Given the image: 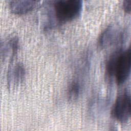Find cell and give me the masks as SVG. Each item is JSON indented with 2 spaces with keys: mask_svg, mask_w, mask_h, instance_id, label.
<instances>
[{
  "mask_svg": "<svg viewBox=\"0 0 131 131\" xmlns=\"http://www.w3.org/2000/svg\"><path fill=\"white\" fill-rule=\"evenodd\" d=\"M130 49H119L113 53L106 66L107 74L115 77L116 82L120 85L125 82L130 73Z\"/></svg>",
  "mask_w": 131,
  "mask_h": 131,
  "instance_id": "1",
  "label": "cell"
},
{
  "mask_svg": "<svg viewBox=\"0 0 131 131\" xmlns=\"http://www.w3.org/2000/svg\"><path fill=\"white\" fill-rule=\"evenodd\" d=\"M81 0H57L53 2V11L56 19L60 23L72 20L81 13Z\"/></svg>",
  "mask_w": 131,
  "mask_h": 131,
  "instance_id": "2",
  "label": "cell"
},
{
  "mask_svg": "<svg viewBox=\"0 0 131 131\" xmlns=\"http://www.w3.org/2000/svg\"><path fill=\"white\" fill-rule=\"evenodd\" d=\"M130 95L127 91L120 94L113 107V117L120 123L128 121L130 117Z\"/></svg>",
  "mask_w": 131,
  "mask_h": 131,
  "instance_id": "3",
  "label": "cell"
},
{
  "mask_svg": "<svg viewBox=\"0 0 131 131\" xmlns=\"http://www.w3.org/2000/svg\"><path fill=\"white\" fill-rule=\"evenodd\" d=\"M123 36V32L118 28L110 26L101 34L99 38V44L102 47H106L116 42L122 41Z\"/></svg>",
  "mask_w": 131,
  "mask_h": 131,
  "instance_id": "4",
  "label": "cell"
},
{
  "mask_svg": "<svg viewBox=\"0 0 131 131\" xmlns=\"http://www.w3.org/2000/svg\"><path fill=\"white\" fill-rule=\"evenodd\" d=\"M38 3V1H12L10 2L9 7L13 13L23 14L32 10Z\"/></svg>",
  "mask_w": 131,
  "mask_h": 131,
  "instance_id": "5",
  "label": "cell"
},
{
  "mask_svg": "<svg viewBox=\"0 0 131 131\" xmlns=\"http://www.w3.org/2000/svg\"><path fill=\"white\" fill-rule=\"evenodd\" d=\"M10 79L14 83H18L21 81L25 77V70L21 63L16 64L10 72Z\"/></svg>",
  "mask_w": 131,
  "mask_h": 131,
  "instance_id": "6",
  "label": "cell"
},
{
  "mask_svg": "<svg viewBox=\"0 0 131 131\" xmlns=\"http://www.w3.org/2000/svg\"><path fill=\"white\" fill-rule=\"evenodd\" d=\"M81 86L79 82L78 81H73L69 86L68 91V95L70 100L74 101L76 100L80 92Z\"/></svg>",
  "mask_w": 131,
  "mask_h": 131,
  "instance_id": "7",
  "label": "cell"
},
{
  "mask_svg": "<svg viewBox=\"0 0 131 131\" xmlns=\"http://www.w3.org/2000/svg\"><path fill=\"white\" fill-rule=\"evenodd\" d=\"M123 8L127 13H130L131 10V0H125L123 3Z\"/></svg>",
  "mask_w": 131,
  "mask_h": 131,
  "instance_id": "8",
  "label": "cell"
}]
</instances>
